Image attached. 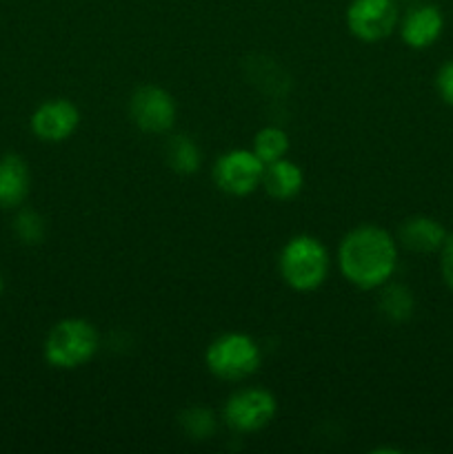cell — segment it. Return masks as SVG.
<instances>
[{"label": "cell", "instance_id": "cell-3", "mask_svg": "<svg viewBox=\"0 0 453 454\" xmlns=\"http://www.w3.org/2000/svg\"><path fill=\"white\" fill-rule=\"evenodd\" d=\"M100 344L96 326L87 319L69 317L58 322L44 340V362L60 371H76L93 359Z\"/></svg>", "mask_w": 453, "mask_h": 454}, {"label": "cell", "instance_id": "cell-2", "mask_svg": "<svg viewBox=\"0 0 453 454\" xmlns=\"http://www.w3.org/2000/svg\"><path fill=\"white\" fill-rule=\"evenodd\" d=\"M278 269L289 288L298 293H311L318 291L329 278L331 257L318 238L296 235L280 251Z\"/></svg>", "mask_w": 453, "mask_h": 454}, {"label": "cell", "instance_id": "cell-1", "mask_svg": "<svg viewBox=\"0 0 453 454\" xmlns=\"http://www.w3.org/2000/svg\"><path fill=\"white\" fill-rule=\"evenodd\" d=\"M338 269L360 291L382 288L398 269V242L382 226H355L338 247Z\"/></svg>", "mask_w": 453, "mask_h": 454}, {"label": "cell", "instance_id": "cell-18", "mask_svg": "<svg viewBox=\"0 0 453 454\" xmlns=\"http://www.w3.org/2000/svg\"><path fill=\"white\" fill-rule=\"evenodd\" d=\"M180 426L191 439H207L216 433V417L207 408H189L180 415Z\"/></svg>", "mask_w": 453, "mask_h": 454}, {"label": "cell", "instance_id": "cell-5", "mask_svg": "<svg viewBox=\"0 0 453 454\" xmlns=\"http://www.w3.org/2000/svg\"><path fill=\"white\" fill-rule=\"evenodd\" d=\"M278 412V402L265 388H242L229 397L222 411V419L235 433H258L274 421Z\"/></svg>", "mask_w": 453, "mask_h": 454}, {"label": "cell", "instance_id": "cell-17", "mask_svg": "<svg viewBox=\"0 0 453 454\" xmlns=\"http://www.w3.org/2000/svg\"><path fill=\"white\" fill-rule=\"evenodd\" d=\"M13 233L22 244H40L44 238V220L34 208H20L13 217Z\"/></svg>", "mask_w": 453, "mask_h": 454}, {"label": "cell", "instance_id": "cell-14", "mask_svg": "<svg viewBox=\"0 0 453 454\" xmlns=\"http://www.w3.org/2000/svg\"><path fill=\"white\" fill-rule=\"evenodd\" d=\"M378 309L385 315L389 322L402 324L411 319L413 310H416V300H413L411 288L402 286V284H389L380 288V297H378Z\"/></svg>", "mask_w": 453, "mask_h": 454}, {"label": "cell", "instance_id": "cell-9", "mask_svg": "<svg viewBox=\"0 0 453 454\" xmlns=\"http://www.w3.org/2000/svg\"><path fill=\"white\" fill-rule=\"evenodd\" d=\"M31 131L43 142H65L76 133L80 124L78 106L65 98H53L43 102L38 109L31 114Z\"/></svg>", "mask_w": 453, "mask_h": 454}, {"label": "cell", "instance_id": "cell-20", "mask_svg": "<svg viewBox=\"0 0 453 454\" xmlns=\"http://www.w3.org/2000/svg\"><path fill=\"white\" fill-rule=\"evenodd\" d=\"M440 273H442L449 291L453 293V233L447 235L442 248H440Z\"/></svg>", "mask_w": 453, "mask_h": 454}, {"label": "cell", "instance_id": "cell-12", "mask_svg": "<svg viewBox=\"0 0 453 454\" xmlns=\"http://www.w3.org/2000/svg\"><path fill=\"white\" fill-rule=\"evenodd\" d=\"M31 189L29 167L18 153L0 158V208H20Z\"/></svg>", "mask_w": 453, "mask_h": 454}, {"label": "cell", "instance_id": "cell-19", "mask_svg": "<svg viewBox=\"0 0 453 454\" xmlns=\"http://www.w3.org/2000/svg\"><path fill=\"white\" fill-rule=\"evenodd\" d=\"M435 91L444 105L453 106V58L444 62L435 74Z\"/></svg>", "mask_w": 453, "mask_h": 454}, {"label": "cell", "instance_id": "cell-22", "mask_svg": "<svg viewBox=\"0 0 453 454\" xmlns=\"http://www.w3.org/2000/svg\"><path fill=\"white\" fill-rule=\"evenodd\" d=\"M404 3H417V0H404Z\"/></svg>", "mask_w": 453, "mask_h": 454}, {"label": "cell", "instance_id": "cell-15", "mask_svg": "<svg viewBox=\"0 0 453 454\" xmlns=\"http://www.w3.org/2000/svg\"><path fill=\"white\" fill-rule=\"evenodd\" d=\"M164 158H167L169 168L176 171L178 176H194L203 164V153H200L198 145L187 136H173L167 142Z\"/></svg>", "mask_w": 453, "mask_h": 454}, {"label": "cell", "instance_id": "cell-10", "mask_svg": "<svg viewBox=\"0 0 453 454\" xmlns=\"http://www.w3.org/2000/svg\"><path fill=\"white\" fill-rule=\"evenodd\" d=\"M444 31V13L438 4L417 3L400 20V38L411 49H429Z\"/></svg>", "mask_w": 453, "mask_h": 454}, {"label": "cell", "instance_id": "cell-16", "mask_svg": "<svg viewBox=\"0 0 453 454\" xmlns=\"http://www.w3.org/2000/svg\"><path fill=\"white\" fill-rule=\"evenodd\" d=\"M253 153L265 164L282 160L289 151V136L278 127H265L253 137Z\"/></svg>", "mask_w": 453, "mask_h": 454}, {"label": "cell", "instance_id": "cell-13", "mask_svg": "<svg viewBox=\"0 0 453 454\" xmlns=\"http://www.w3.org/2000/svg\"><path fill=\"white\" fill-rule=\"evenodd\" d=\"M260 186L274 200H293L305 186V173L291 160H275V162L265 164Z\"/></svg>", "mask_w": 453, "mask_h": 454}, {"label": "cell", "instance_id": "cell-11", "mask_svg": "<svg viewBox=\"0 0 453 454\" xmlns=\"http://www.w3.org/2000/svg\"><path fill=\"white\" fill-rule=\"evenodd\" d=\"M447 235V229L435 217L413 215L400 226L398 242L409 251L429 255V253H440Z\"/></svg>", "mask_w": 453, "mask_h": 454}, {"label": "cell", "instance_id": "cell-21", "mask_svg": "<svg viewBox=\"0 0 453 454\" xmlns=\"http://www.w3.org/2000/svg\"><path fill=\"white\" fill-rule=\"evenodd\" d=\"M3 291H4V279L3 275H0V295H3Z\"/></svg>", "mask_w": 453, "mask_h": 454}, {"label": "cell", "instance_id": "cell-6", "mask_svg": "<svg viewBox=\"0 0 453 454\" xmlns=\"http://www.w3.org/2000/svg\"><path fill=\"white\" fill-rule=\"evenodd\" d=\"M265 162L249 149H231L218 158L213 167V180L225 193L244 198L260 189Z\"/></svg>", "mask_w": 453, "mask_h": 454}, {"label": "cell", "instance_id": "cell-8", "mask_svg": "<svg viewBox=\"0 0 453 454\" xmlns=\"http://www.w3.org/2000/svg\"><path fill=\"white\" fill-rule=\"evenodd\" d=\"M176 100L171 93L155 84L136 89L129 100V115L145 133H167L176 124Z\"/></svg>", "mask_w": 453, "mask_h": 454}, {"label": "cell", "instance_id": "cell-4", "mask_svg": "<svg viewBox=\"0 0 453 454\" xmlns=\"http://www.w3.org/2000/svg\"><path fill=\"white\" fill-rule=\"evenodd\" d=\"M204 362L222 381H242L256 375L262 364L260 346L244 333H225L209 344Z\"/></svg>", "mask_w": 453, "mask_h": 454}, {"label": "cell", "instance_id": "cell-7", "mask_svg": "<svg viewBox=\"0 0 453 454\" xmlns=\"http://www.w3.org/2000/svg\"><path fill=\"white\" fill-rule=\"evenodd\" d=\"M398 22V0H351L346 7V27L362 43H380Z\"/></svg>", "mask_w": 453, "mask_h": 454}]
</instances>
